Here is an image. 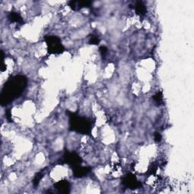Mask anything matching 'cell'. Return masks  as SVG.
<instances>
[{
    "mask_svg": "<svg viewBox=\"0 0 194 194\" xmlns=\"http://www.w3.org/2000/svg\"><path fill=\"white\" fill-rule=\"evenodd\" d=\"M27 84V79L23 75H17L10 78L5 84L0 95V102L2 105H8L21 96L26 88Z\"/></svg>",
    "mask_w": 194,
    "mask_h": 194,
    "instance_id": "cell-1",
    "label": "cell"
},
{
    "mask_svg": "<svg viewBox=\"0 0 194 194\" xmlns=\"http://www.w3.org/2000/svg\"><path fill=\"white\" fill-rule=\"evenodd\" d=\"M70 128L71 131H77L84 134H89L92 130V122L90 119L78 116L74 113H71Z\"/></svg>",
    "mask_w": 194,
    "mask_h": 194,
    "instance_id": "cell-2",
    "label": "cell"
},
{
    "mask_svg": "<svg viewBox=\"0 0 194 194\" xmlns=\"http://www.w3.org/2000/svg\"><path fill=\"white\" fill-rule=\"evenodd\" d=\"M45 40L48 45V51L51 54H60L65 50L61 40L56 36H46Z\"/></svg>",
    "mask_w": 194,
    "mask_h": 194,
    "instance_id": "cell-3",
    "label": "cell"
},
{
    "mask_svg": "<svg viewBox=\"0 0 194 194\" xmlns=\"http://www.w3.org/2000/svg\"><path fill=\"white\" fill-rule=\"evenodd\" d=\"M64 159L67 164L71 165L73 168L80 165V163L82 162L81 159L78 154L74 153H68V152L65 153V155H64Z\"/></svg>",
    "mask_w": 194,
    "mask_h": 194,
    "instance_id": "cell-4",
    "label": "cell"
},
{
    "mask_svg": "<svg viewBox=\"0 0 194 194\" xmlns=\"http://www.w3.org/2000/svg\"><path fill=\"white\" fill-rule=\"evenodd\" d=\"M123 184L126 186H128L130 188H136L140 186V183L137 180L136 177L133 175L132 174H128L126 175L123 179Z\"/></svg>",
    "mask_w": 194,
    "mask_h": 194,
    "instance_id": "cell-5",
    "label": "cell"
},
{
    "mask_svg": "<svg viewBox=\"0 0 194 194\" xmlns=\"http://www.w3.org/2000/svg\"><path fill=\"white\" fill-rule=\"evenodd\" d=\"M55 188L58 190L59 193H67L70 190V184L67 181H58L55 184Z\"/></svg>",
    "mask_w": 194,
    "mask_h": 194,
    "instance_id": "cell-6",
    "label": "cell"
},
{
    "mask_svg": "<svg viewBox=\"0 0 194 194\" xmlns=\"http://www.w3.org/2000/svg\"><path fill=\"white\" fill-rule=\"evenodd\" d=\"M73 171H74V175L75 177H80L85 176V175L89 171V168L82 167L81 165H78L77 166V167L73 168Z\"/></svg>",
    "mask_w": 194,
    "mask_h": 194,
    "instance_id": "cell-7",
    "label": "cell"
},
{
    "mask_svg": "<svg viewBox=\"0 0 194 194\" xmlns=\"http://www.w3.org/2000/svg\"><path fill=\"white\" fill-rule=\"evenodd\" d=\"M8 19L11 22H16L19 24L23 22L22 18H21V15L17 13V12H10V14H8Z\"/></svg>",
    "mask_w": 194,
    "mask_h": 194,
    "instance_id": "cell-8",
    "label": "cell"
},
{
    "mask_svg": "<svg viewBox=\"0 0 194 194\" xmlns=\"http://www.w3.org/2000/svg\"><path fill=\"white\" fill-rule=\"evenodd\" d=\"M135 11L139 15H144L146 13V8L142 2H138L135 5Z\"/></svg>",
    "mask_w": 194,
    "mask_h": 194,
    "instance_id": "cell-9",
    "label": "cell"
},
{
    "mask_svg": "<svg viewBox=\"0 0 194 194\" xmlns=\"http://www.w3.org/2000/svg\"><path fill=\"white\" fill-rule=\"evenodd\" d=\"M43 175L41 173V172H39V173H37L36 175V176L34 177V186H37L38 184H40V181H41V179L43 178Z\"/></svg>",
    "mask_w": 194,
    "mask_h": 194,
    "instance_id": "cell-10",
    "label": "cell"
},
{
    "mask_svg": "<svg viewBox=\"0 0 194 194\" xmlns=\"http://www.w3.org/2000/svg\"><path fill=\"white\" fill-rule=\"evenodd\" d=\"M153 100L157 104H161L162 102V93L159 92L153 96Z\"/></svg>",
    "mask_w": 194,
    "mask_h": 194,
    "instance_id": "cell-11",
    "label": "cell"
},
{
    "mask_svg": "<svg viewBox=\"0 0 194 194\" xmlns=\"http://www.w3.org/2000/svg\"><path fill=\"white\" fill-rule=\"evenodd\" d=\"M99 42H100V40H99V38L96 36H92L90 38V40H89V43L93 45L98 44Z\"/></svg>",
    "mask_w": 194,
    "mask_h": 194,
    "instance_id": "cell-12",
    "label": "cell"
},
{
    "mask_svg": "<svg viewBox=\"0 0 194 194\" xmlns=\"http://www.w3.org/2000/svg\"><path fill=\"white\" fill-rule=\"evenodd\" d=\"M154 139L155 141L159 143L161 141V140H162V136H161L160 133L156 132V133H155V134H154Z\"/></svg>",
    "mask_w": 194,
    "mask_h": 194,
    "instance_id": "cell-13",
    "label": "cell"
},
{
    "mask_svg": "<svg viewBox=\"0 0 194 194\" xmlns=\"http://www.w3.org/2000/svg\"><path fill=\"white\" fill-rule=\"evenodd\" d=\"M100 52H101V54L102 55H105L106 52H107V51H108V49L106 48L105 46H101L100 48Z\"/></svg>",
    "mask_w": 194,
    "mask_h": 194,
    "instance_id": "cell-14",
    "label": "cell"
},
{
    "mask_svg": "<svg viewBox=\"0 0 194 194\" xmlns=\"http://www.w3.org/2000/svg\"><path fill=\"white\" fill-rule=\"evenodd\" d=\"M5 118H6L7 120H8L9 121H12V119H11V111L9 110H7L5 111Z\"/></svg>",
    "mask_w": 194,
    "mask_h": 194,
    "instance_id": "cell-15",
    "label": "cell"
},
{
    "mask_svg": "<svg viewBox=\"0 0 194 194\" xmlns=\"http://www.w3.org/2000/svg\"><path fill=\"white\" fill-rule=\"evenodd\" d=\"M0 68H1L2 72H3V71H5V70H6V65H5L4 63H3V64H2V66H1V67H0Z\"/></svg>",
    "mask_w": 194,
    "mask_h": 194,
    "instance_id": "cell-16",
    "label": "cell"
}]
</instances>
